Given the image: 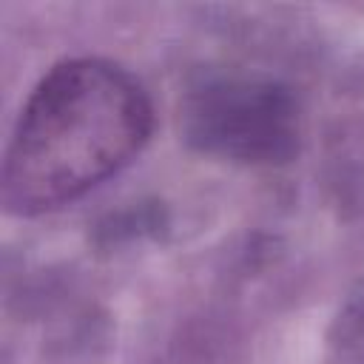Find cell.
I'll return each mask as SVG.
<instances>
[{
  "mask_svg": "<svg viewBox=\"0 0 364 364\" xmlns=\"http://www.w3.org/2000/svg\"><path fill=\"white\" fill-rule=\"evenodd\" d=\"M151 128V100L119 63L71 57L51 65L28 94L3 156L6 210L37 216L80 199L125 168Z\"/></svg>",
  "mask_w": 364,
  "mask_h": 364,
  "instance_id": "obj_1",
  "label": "cell"
},
{
  "mask_svg": "<svg viewBox=\"0 0 364 364\" xmlns=\"http://www.w3.org/2000/svg\"><path fill=\"white\" fill-rule=\"evenodd\" d=\"M185 119L205 151L245 162L284 159L296 142V105L273 82L213 80L191 94Z\"/></svg>",
  "mask_w": 364,
  "mask_h": 364,
  "instance_id": "obj_2",
  "label": "cell"
}]
</instances>
